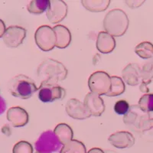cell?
<instances>
[{"mask_svg": "<svg viewBox=\"0 0 153 153\" xmlns=\"http://www.w3.org/2000/svg\"><path fill=\"white\" fill-rule=\"evenodd\" d=\"M37 74L42 83L57 84L66 78L68 70L59 61L47 59L38 66Z\"/></svg>", "mask_w": 153, "mask_h": 153, "instance_id": "cell-1", "label": "cell"}, {"mask_svg": "<svg viewBox=\"0 0 153 153\" xmlns=\"http://www.w3.org/2000/svg\"><path fill=\"white\" fill-rule=\"evenodd\" d=\"M129 27V19L126 12L116 9L110 11L103 19V28L113 37L123 36Z\"/></svg>", "mask_w": 153, "mask_h": 153, "instance_id": "cell-2", "label": "cell"}, {"mask_svg": "<svg viewBox=\"0 0 153 153\" xmlns=\"http://www.w3.org/2000/svg\"><path fill=\"white\" fill-rule=\"evenodd\" d=\"M9 90L13 97L28 99L38 89L35 81L25 75L20 74L12 79L9 83Z\"/></svg>", "mask_w": 153, "mask_h": 153, "instance_id": "cell-3", "label": "cell"}, {"mask_svg": "<svg viewBox=\"0 0 153 153\" xmlns=\"http://www.w3.org/2000/svg\"><path fill=\"white\" fill-rule=\"evenodd\" d=\"M88 86L94 94L106 95L111 87V76L104 71L94 72L89 77Z\"/></svg>", "mask_w": 153, "mask_h": 153, "instance_id": "cell-4", "label": "cell"}, {"mask_svg": "<svg viewBox=\"0 0 153 153\" xmlns=\"http://www.w3.org/2000/svg\"><path fill=\"white\" fill-rule=\"evenodd\" d=\"M62 144L57 139L54 132L48 130L41 134L35 143L37 153H53L61 149Z\"/></svg>", "mask_w": 153, "mask_h": 153, "instance_id": "cell-5", "label": "cell"}, {"mask_svg": "<svg viewBox=\"0 0 153 153\" xmlns=\"http://www.w3.org/2000/svg\"><path fill=\"white\" fill-rule=\"evenodd\" d=\"M36 45L44 51H50L56 45V35L52 28L42 25L36 30L35 34Z\"/></svg>", "mask_w": 153, "mask_h": 153, "instance_id": "cell-6", "label": "cell"}, {"mask_svg": "<svg viewBox=\"0 0 153 153\" xmlns=\"http://www.w3.org/2000/svg\"><path fill=\"white\" fill-rule=\"evenodd\" d=\"M38 91V98L43 103H51L65 97V90L57 84L41 83Z\"/></svg>", "mask_w": 153, "mask_h": 153, "instance_id": "cell-7", "label": "cell"}, {"mask_svg": "<svg viewBox=\"0 0 153 153\" xmlns=\"http://www.w3.org/2000/svg\"><path fill=\"white\" fill-rule=\"evenodd\" d=\"M26 36V30L20 26H10L5 29L3 42L5 45L12 48H16L21 45Z\"/></svg>", "mask_w": 153, "mask_h": 153, "instance_id": "cell-8", "label": "cell"}, {"mask_svg": "<svg viewBox=\"0 0 153 153\" xmlns=\"http://www.w3.org/2000/svg\"><path fill=\"white\" fill-rule=\"evenodd\" d=\"M68 14V5L61 0L50 1L46 16L48 19L53 24L61 22L66 18Z\"/></svg>", "mask_w": 153, "mask_h": 153, "instance_id": "cell-9", "label": "cell"}, {"mask_svg": "<svg viewBox=\"0 0 153 153\" xmlns=\"http://www.w3.org/2000/svg\"><path fill=\"white\" fill-rule=\"evenodd\" d=\"M65 110L68 116L74 120H83L91 117V113L84 106V103L74 98L68 101Z\"/></svg>", "mask_w": 153, "mask_h": 153, "instance_id": "cell-10", "label": "cell"}, {"mask_svg": "<svg viewBox=\"0 0 153 153\" xmlns=\"http://www.w3.org/2000/svg\"><path fill=\"white\" fill-rule=\"evenodd\" d=\"M84 104L91 116L94 117H100L105 110V105L103 99L99 95L92 92L88 93L86 95Z\"/></svg>", "mask_w": 153, "mask_h": 153, "instance_id": "cell-11", "label": "cell"}, {"mask_svg": "<svg viewBox=\"0 0 153 153\" xmlns=\"http://www.w3.org/2000/svg\"><path fill=\"white\" fill-rule=\"evenodd\" d=\"M108 140L112 146L121 149L130 148L135 143V138L133 135L127 131L115 132L109 137Z\"/></svg>", "mask_w": 153, "mask_h": 153, "instance_id": "cell-12", "label": "cell"}, {"mask_svg": "<svg viewBox=\"0 0 153 153\" xmlns=\"http://www.w3.org/2000/svg\"><path fill=\"white\" fill-rule=\"evenodd\" d=\"M7 120L14 127L25 126L28 123L29 117L26 110L20 106L11 107L7 113Z\"/></svg>", "mask_w": 153, "mask_h": 153, "instance_id": "cell-13", "label": "cell"}, {"mask_svg": "<svg viewBox=\"0 0 153 153\" xmlns=\"http://www.w3.org/2000/svg\"><path fill=\"white\" fill-rule=\"evenodd\" d=\"M123 79L128 85L136 86L141 83V67L136 64H129L122 72Z\"/></svg>", "mask_w": 153, "mask_h": 153, "instance_id": "cell-14", "label": "cell"}, {"mask_svg": "<svg viewBox=\"0 0 153 153\" xmlns=\"http://www.w3.org/2000/svg\"><path fill=\"white\" fill-rule=\"evenodd\" d=\"M116 41L114 38L106 31H100L97 39V48L103 54H109L114 50Z\"/></svg>", "mask_w": 153, "mask_h": 153, "instance_id": "cell-15", "label": "cell"}, {"mask_svg": "<svg viewBox=\"0 0 153 153\" xmlns=\"http://www.w3.org/2000/svg\"><path fill=\"white\" fill-rule=\"evenodd\" d=\"M56 35L55 47L58 48H65L71 42V34L67 27L62 25H58L53 28Z\"/></svg>", "mask_w": 153, "mask_h": 153, "instance_id": "cell-16", "label": "cell"}, {"mask_svg": "<svg viewBox=\"0 0 153 153\" xmlns=\"http://www.w3.org/2000/svg\"><path fill=\"white\" fill-rule=\"evenodd\" d=\"M141 85L140 91L143 93L149 91L147 85L151 84L153 79V57L144 64L141 68Z\"/></svg>", "mask_w": 153, "mask_h": 153, "instance_id": "cell-17", "label": "cell"}, {"mask_svg": "<svg viewBox=\"0 0 153 153\" xmlns=\"http://www.w3.org/2000/svg\"><path fill=\"white\" fill-rule=\"evenodd\" d=\"M54 133L62 145L66 144L73 139V130L68 124H58L54 129Z\"/></svg>", "mask_w": 153, "mask_h": 153, "instance_id": "cell-18", "label": "cell"}, {"mask_svg": "<svg viewBox=\"0 0 153 153\" xmlns=\"http://www.w3.org/2000/svg\"><path fill=\"white\" fill-rule=\"evenodd\" d=\"M82 5H84L87 10L94 12H103L110 5V0H84L81 1Z\"/></svg>", "mask_w": 153, "mask_h": 153, "instance_id": "cell-19", "label": "cell"}, {"mask_svg": "<svg viewBox=\"0 0 153 153\" xmlns=\"http://www.w3.org/2000/svg\"><path fill=\"white\" fill-rule=\"evenodd\" d=\"M60 153H87V150L84 143L72 139L62 146Z\"/></svg>", "mask_w": 153, "mask_h": 153, "instance_id": "cell-20", "label": "cell"}, {"mask_svg": "<svg viewBox=\"0 0 153 153\" xmlns=\"http://www.w3.org/2000/svg\"><path fill=\"white\" fill-rule=\"evenodd\" d=\"M126 90L125 84L122 79L117 76H111V87L110 92L106 94L108 97H117L123 94Z\"/></svg>", "mask_w": 153, "mask_h": 153, "instance_id": "cell-21", "label": "cell"}, {"mask_svg": "<svg viewBox=\"0 0 153 153\" xmlns=\"http://www.w3.org/2000/svg\"><path fill=\"white\" fill-rule=\"evenodd\" d=\"M135 52L143 59H151L153 57V45L149 42H143L136 45Z\"/></svg>", "mask_w": 153, "mask_h": 153, "instance_id": "cell-22", "label": "cell"}, {"mask_svg": "<svg viewBox=\"0 0 153 153\" xmlns=\"http://www.w3.org/2000/svg\"><path fill=\"white\" fill-rule=\"evenodd\" d=\"M50 5L48 0H32L28 5V11L34 15H39L48 10Z\"/></svg>", "mask_w": 153, "mask_h": 153, "instance_id": "cell-23", "label": "cell"}, {"mask_svg": "<svg viewBox=\"0 0 153 153\" xmlns=\"http://www.w3.org/2000/svg\"><path fill=\"white\" fill-rule=\"evenodd\" d=\"M139 108L146 113L153 112V94H145L139 101Z\"/></svg>", "mask_w": 153, "mask_h": 153, "instance_id": "cell-24", "label": "cell"}, {"mask_svg": "<svg viewBox=\"0 0 153 153\" xmlns=\"http://www.w3.org/2000/svg\"><path fill=\"white\" fill-rule=\"evenodd\" d=\"M13 153H33V147L26 141H20L16 143L12 149Z\"/></svg>", "mask_w": 153, "mask_h": 153, "instance_id": "cell-25", "label": "cell"}, {"mask_svg": "<svg viewBox=\"0 0 153 153\" xmlns=\"http://www.w3.org/2000/svg\"><path fill=\"white\" fill-rule=\"evenodd\" d=\"M129 103L124 100H118L114 105V111L118 115H126L129 111Z\"/></svg>", "mask_w": 153, "mask_h": 153, "instance_id": "cell-26", "label": "cell"}, {"mask_svg": "<svg viewBox=\"0 0 153 153\" xmlns=\"http://www.w3.org/2000/svg\"><path fill=\"white\" fill-rule=\"evenodd\" d=\"M6 110V102L5 99L0 96V116L4 113Z\"/></svg>", "mask_w": 153, "mask_h": 153, "instance_id": "cell-27", "label": "cell"}, {"mask_svg": "<svg viewBox=\"0 0 153 153\" xmlns=\"http://www.w3.org/2000/svg\"><path fill=\"white\" fill-rule=\"evenodd\" d=\"M5 25L2 19H0V38H2L5 31Z\"/></svg>", "mask_w": 153, "mask_h": 153, "instance_id": "cell-28", "label": "cell"}, {"mask_svg": "<svg viewBox=\"0 0 153 153\" xmlns=\"http://www.w3.org/2000/svg\"><path fill=\"white\" fill-rule=\"evenodd\" d=\"M87 153H104V152L101 149L99 148H93L89 150V152Z\"/></svg>", "mask_w": 153, "mask_h": 153, "instance_id": "cell-29", "label": "cell"}]
</instances>
